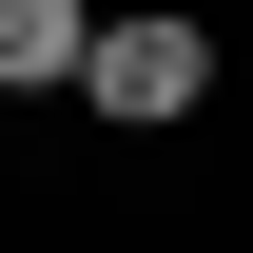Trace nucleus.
Listing matches in <instances>:
<instances>
[{
    "label": "nucleus",
    "instance_id": "nucleus-1",
    "mask_svg": "<svg viewBox=\"0 0 253 253\" xmlns=\"http://www.w3.org/2000/svg\"><path fill=\"white\" fill-rule=\"evenodd\" d=\"M195 97H214V20H195V0H97L78 117H117V136H175Z\"/></svg>",
    "mask_w": 253,
    "mask_h": 253
},
{
    "label": "nucleus",
    "instance_id": "nucleus-2",
    "mask_svg": "<svg viewBox=\"0 0 253 253\" xmlns=\"http://www.w3.org/2000/svg\"><path fill=\"white\" fill-rule=\"evenodd\" d=\"M97 59V0H0V97H78Z\"/></svg>",
    "mask_w": 253,
    "mask_h": 253
}]
</instances>
